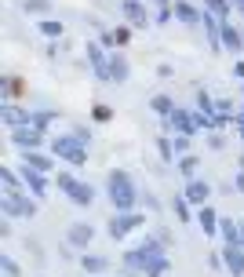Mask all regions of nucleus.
Wrapping results in <instances>:
<instances>
[{
    "label": "nucleus",
    "mask_w": 244,
    "mask_h": 277,
    "mask_svg": "<svg viewBox=\"0 0 244 277\" xmlns=\"http://www.w3.org/2000/svg\"><path fill=\"white\" fill-rule=\"evenodd\" d=\"M113 36H117V44H128V29H124V26L113 29Z\"/></svg>",
    "instance_id": "obj_37"
},
{
    "label": "nucleus",
    "mask_w": 244,
    "mask_h": 277,
    "mask_svg": "<svg viewBox=\"0 0 244 277\" xmlns=\"http://www.w3.org/2000/svg\"><path fill=\"white\" fill-rule=\"evenodd\" d=\"M73 135H77V139H80V142H84V146H88V142H91V132H88V128H80V124H77V128H73Z\"/></svg>",
    "instance_id": "obj_36"
},
{
    "label": "nucleus",
    "mask_w": 244,
    "mask_h": 277,
    "mask_svg": "<svg viewBox=\"0 0 244 277\" xmlns=\"http://www.w3.org/2000/svg\"><path fill=\"white\" fill-rule=\"evenodd\" d=\"M149 106H153V113H157V117H172V113H175V102H172L168 95H157Z\"/></svg>",
    "instance_id": "obj_22"
},
{
    "label": "nucleus",
    "mask_w": 244,
    "mask_h": 277,
    "mask_svg": "<svg viewBox=\"0 0 244 277\" xmlns=\"http://www.w3.org/2000/svg\"><path fill=\"white\" fill-rule=\"evenodd\" d=\"M233 73H237V77H244V62H237V66H233Z\"/></svg>",
    "instance_id": "obj_39"
},
{
    "label": "nucleus",
    "mask_w": 244,
    "mask_h": 277,
    "mask_svg": "<svg viewBox=\"0 0 244 277\" xmlns=\"http://www.w3.org/2000/svg\"><path fill=\"white\" fill-rule=\"evenodd\" d=\"M219 233H222L226 245H244V230H240V223H233V219H219Z\"/></svg>",
    "instance_id": "obj_18"
},
{
    "label": "nucleus",
    "mask_w": 244,
    "mask_h": 277,
    "mask_svg": "<svg viewBox=\"0 0 244 277\" xmlns=\"http://www.w3.org/2000/svg\"><path fill=\"white\" fill-rule=\"evenodd\" d=\"M153 4H160V8H172V0H153Z\"/></svg>",
    "instance_id": "obj_40"
},
{
    "label": "nucleus",
    "mask_w": 244,
    "mask_h": 277,
    "mask_svg": "<svg viewBox=\"0 0 244 277\" xmlns=\"http://www.w3.org/2000/svg\"><path fill=\"white\" fill-rule=\"evenodd\" d=\"M22 182L33 190V197H44L48 193V182H44V172H33V168H26L22 164Z\"/></svg>",
    "instance_id": "obj_16"
},
{
    "label": "nucleus",
    "mask_w": 244,
    "mask_h": 277,
    "mask_svg": "<svg viewBox=\"0 0 244 277\" xmlns=\"http://www.w3.org/2000/svg\"><path fill=\"white\" fill-rule=\"evenodd\" d=\"M222 44H226L233 55H237V51H244V36H240V33H237L230 22H222Z\"/></svg>",
    "instance_id": "obj_19"
},
{
    "label": "nucleus",
    "mask_w": 244,
    "mask_h": 277,
    "mask_svg": "<svg viewBox=\"0 0 244 277\" xmlns=\"http://www.w3.org/2000/svg\"><path fill=\"white\" fill-rule=\"evenodd\" d=\"M0 266H4V273H8V277H18V263H15L11 255H0Z\"/></svg>",
    "instance_id": "obj_31"
},
{
    "label": "nucleus",
    "mask_w": 244,
    "mask_h": 277,
    "mask_svg": "<svg viewBox=\"0 0 244 277\" xmlns=\"http://www.w3.org/2000/svg\"><path fill=\"white\" fill-rule=\"evenodd\" d=\"M233 186H237V190H240V193H244V172H240V175H237V179H233Z\"/></svg>",
    "instance_id": "obj_38"
},
{
    "label": "nucleus",
    "mask_w": 244,
    "mask_h": 277,
    "mask_svg": "<svg viewBox=\"0 0 244 277\" xmlns=\"http://www.w3.org/2000/svg\"><path fill=\"white\" fill-rule=\"evenodd\" d=\"M51 153L62 157V161H69L73 168H80V164L88 161V146L80 142L77 135H59V139H51Z\"/></svg>",
    "instance_id": "obj_3"
},
{
    "label": "nucleus",
    "mask_w": 244,
    "mask_h": 277,
    "mask_svg": "<svg viewBox=\"0 0 244 277\" xmlns=\"http://www.w3.org/2000/svg\"><path fill=\"white\" fill-rule=\"evenodd\" d=\"M22 164L26 168H33V172H51L55 164H51V157H44V153H36V150H22Z\"/></svg>",
    "instance_id": "obj_15"
},
{
    "label": "nucleus",
    "mask_w": 244,
    "mask_h": 277,
    "mask_svg": "<svg viewBox=\"0 0 244 277\" xmlns=\"http://www.w3.org/2000/svg\"><path fill=\"white\" fill-rule=\"evenodd\" d=\"M55 186L69 197V201L77 205V208H91V201H95V190L88 186V182H80V179H73L69 172H59V179H55Z\"/></svg>",
    "instance_id": "obj_2"
},
{
    "label": "nucleus",
    "mask_w": 244,
    "mask_h": 277,
    "mask_svg": "<svg viewBox=\"0 0 244 277\" xmlns=\"http://www.w3.org/2000/svg\"><path fill=\"white\" fill-rule=\"evenodd\" d=\"M0 179H4V186H8V190H18V175H15L11 168H0Z\"/></svg>",
    "instance_id": "obj_30"
},
{
    "label": "nucleus",
    "mask_w": 244,
    "mask_h": 277,
    "mask_svg": "<svg viewBox=\"0 0 244 277\" xmlns=\"http://www.w3.org/2000/svg\"><path fill=\"white\" fill-rule=\"evenodd\" d=\"M208 146H212V150H222V146H226V139H222L219 132H212V135H208Z\"/></svg>",
    "instance_id": "obj_35"
},
{
    "label": "nucleus",
    "mask_w": 244,
    "mask_h": 277,
    "mask_svg": "<svg viewBox=\"0 0 244 277\" xmlns=\"http://www.w3.org/2000/svg\"><path fill=\"white\" fill-rule=\"evenodd\" d=\"M40 33H44V36H62V22L44 19V22H40Z\"/></svg>",
    "instance_id": "obj_27"
},
{
    "label": "nucleus",
    "mask_w": 244,
    "mask_h": 277,
    "mask_svg": "<svg viewBox=\"0 0 244 277\" xmlns=\"http://www.w3.org/2000/svg\"><path fill=\"white\" fill-rule=\"evenodd\" d=\"M237 128H240V135H244V121H237Z\"/></svg>",
    "instance_id": "obj_43"
},
{
    "label": "nucleus",
    "mask_w": 244,
    "mask_h": 277,
    "mask_svg": "<svg viewBox=\"0 0 244 277\" xmlns=\"http://www.w3.org/2000/svg\"><path fill=\"white\" fill-rule=\"evenodd\" d=\"M128 73H132L128 59L120 55V51H113V55H109V81H113V84H124V81H128Z\"/></svg>",
    "instance_id": "obj_13"
},
{
    "label": "nucleus",
    "mask_w": 244,
    "mask_h": 277,
    "mask_svg": "<svg viewBox=\"0 0 244 277\" xmlns=\"http://www.w3.org/2000/svg\"><path fill=\"white\" fill-rule=\"evenodd\" d=\"M204 8H208L212 15H219V19H226V15H230V0H204Z\"/></svg>",
    "instance_id": "obj_26"
},
{
    "label": "nucleus",
    "mask_w": 244,
    "mask_h": 277,
    "mask_svg": "<svg viewBox=\"0 0 244 277\" xmlns=\"http://www.w3.org/2000/svg\"><path fill=\"white\" fill-rule=\"evenodd\" d=\"M29 15H48L51 11V0H26V4H22Z\"/></svg>",
    "instance_id": "obj_24"
},
{
    "label": "nucleus",
    "mask_w": 244,
    "mask_h": 277,
    "mask_svg": "<svg viewBox=\"0 0 244 277\" xmlns=\"http://www.w3.org/2000/svg\"><path fill=\"white\" fill-rule=\"evenodd\" d=\"M172 146H175V153H186V150H190V135H175Z\"/></svg>",
    "instance_id": "obj_33"
},
{
    "label": "nucleus",
    "mask_w": 244,
    "mask_h": 277,
    "mask_svg": "<svg viewBox=\"0 0 244 277\" xmlns=\"http://www.w3.org/2000/svg\"><path fill=\"white\" fill-rule=\"evenodd\" d=\"M233 4H237V11H240V15H244V0H233Z\"/></svg>",
    "instance_id": "obj_41"
},
{
    "label": "nucleus",
    "mask_w": 244,
    "mask_h": 277,
    "mask_svg": "<svg viewBox=\"0 0 244 277\" xmlns=\"http://www.w3.org/2000/svg\"><path fill=\"white\" fill-rule=\"evenodd\" d=\"M109 117H113V109L99 102V106H95V121H109Z\"/></svg>",
    "instance_id": "obj_34"
},
{
    "label": "nucleus",
    "mask_w": 244,
    "mask_h": 277,
    "mask_svg": "<svg viewBox=\"0 0 244 277\" xmlns=\"http://www.w3.org/2000/svg\"><path fill=\"white\" fill-rule=\"evenodd\" d=\"M88 62H91V69H95L99 81L113 84V81H109V59L102 55V48H99V44H88Z\"/></svg>",
    "instance_id": "obj_11"
},
{
    "label": "nucleus",
    "mask_w": 244,
    "mask_h": 277,
    "mask_svg": "<svg viewBox=\"0 0 244 277\" xmlns=\"http://www.w3.org/2000/svg\"><path fill=\"white\" fill-rule=\"evenodd\" d=\"M168 121H172V128H175L179 135H193V132H197V113H186V109H175V113L168 117Z\"/></svg>",
    "instance_id": "obj_12"
},
{
    "label": "nucleus",
    "mask_w": 244,
    "mask_h": 277,
    "mask_svg": "<svg viewBox=\"0 0 244 277\" xmlns=\"http://www.w3.org/2000/svg\"><path fill=\"white\" fill-rule=\"evenodd\" d=\"M157 146H160V157L172 164V161H175V146H172V139H157Z\"/></svg>",
    "instance_id": "obj_28"
},
{
    "label": "nucleus",
    "mask_w": 244,
    "mask_h": 277,
    "mask_svg": "<svg viewBox=\"0 0 244 277\" xmlns=\"http://www.w3.org/2000/svg\"><path fill=\"white\" fill-rule=\"evenodd\" d=\"M120 15H124L135 29H146L149 26V11L139 4V0H124V4H120Z\"/></svg>",
    "instance_id": "obj_7"
},
{
    "label": "nucleus",
    "mask_w": 244,
    "mask_h": 277,
    "mask_svg": "<svg viewBox=\"0 0 244 277\" xmlns=\"http://www.w3.org/2000/svg\"><path fill=\"white\" fill-rule=\"evenodd\" d=\"M91 237H95V230H91L88 223H73V226H69V245H77V248H88Z\"/></svg>",
    "instance_id": "obj_17"
},
{
    "label": "nucleus",
    "mask_w": 244,
    "mask_h": 277,
    "mask_svg": "<svg viewBox=\"0 0 244 277\" xmlns=\"http://www.w3.org/2000/svg\"><path fill=\"white\" fill-rule=\"evenodd\" d=\"M0 212H4L8 219H11V215L33 219V215H36V205L29 201V197H22L18 190H4V193H0Z\"/></svg>",
    "instance_id": "obj_4"
},
{
    "label": "nucleus",
    "mask_w": 244,
    "mask_h": 277,
    "mask_svg": "<svg viewBox=\"0 0 244 277\" xmlns=\"http://www.w3.org/2000/svg\"><path fill=\"white\" fill-rule=\"evenodd\" d=\"M240 172H244V157H240Z\"/></svg>",
    "instance_id": "obj_44"
},
{
    "label": "nucleus",
    "mask_w": 244,
    "mask_h": 277,
    "mask_svg": "<svg viewBox=\"0 0 244 277\" xmlns=\"http://www.w3.org/2000/svg\"><path fill=\"white\" fill-rule=\"evenodd\" d=\"M80 266H84L88 273H102V270L109 266V259H102V255H84V259H80Z\"/></svg>",
    "instance_id": "obj_23"
},
{
    "label": "nucleus",
    "mask_w": 244,
    "mask_h": 277,
    "mask_svg": "<svg viewBox=\"0 0 244 277\" xmlns=\"http://www.w3.org/2000/svg\"><path fill=\"white\" fill-rule=\"evenodd\" d=\"M215 113L222 117V121H230V117H233V106H230L226 99H219V102H215Z\"/></svg>",
    "instance_id": "obj_32"
},
{
    "label": "nucleus",
    "mask_w": 244,
    "mask_h": 277,
    "mask_svg": "<svg viewBox=\"0 0 244 277\" xmlns=\"http://www.w3.org/2000/svg\"><path fill=\"white\" fill-rule=\"evenodd\" d=\"M172 11H175V19H182L186 26H200V22H204V11H197L193 4H186V0H175Z\"/></svg>",
    "instance_id": "obj_14"
},
{
    "label": "nucleus",
    "mask_w": 244,
    "mask_h": 277,
    "mask_svg": "<svg viewBox=\"0 0 244 277\" xmlns=\"http://www.w3.org/2000/svg\"><path fill=\"white\" fill-rule=\"evenodd\" d=\"M222 266H226L233 277H244V248H240V245H226V248H222Z\"/></svg>",
    "instance_id": "obj_9"
},
{
    "label": "nucleus",
    "mask_w": 244,
    "mask_h": 277,
    "mask_svg": "<svg viewBox=\"0 0 244 277\" xmlns=\"http://www.w3.org/2000/svg\"><path fill=\"white\" fill-rule=\"evenodd\" d=\"M197 168H200L197 157H182V161H179V172H182L186 179H197Z\"/></svg>",
    "instance_id": "obj_25"
},
{
    "label": "nucleus",
    "mask_w": 244,
    "mask_h": 277,
    "mask_svg": "<svg viewBox=\"0 0 244 277\" xmlns=\"http://www.w3.org/2000/svg\"><path fill=\"white\" fill-rule=\"evenodd\" d=\"M11 142L18 150H36L40 142H44V132L33 128V124H22V128H11Z\"/></svg>",
    "instance_id": "obj_6"
},
{
    "label": "nucleus",
    "mask_w": 244,
    "mask_h": 277,
    "mask_svg": "<svg viewBox=\"0 0 244 277\" xmlns=\"http://www.w3.org/2000/svg\"><path fill=\"white\" fill-rule=\"evenodd\" d=\"M172 208H175V215H179L182 223L190 219V201H186V197H175V205H172Z\"/></svg>",
    "instance_id": "obj_29"
},
{
    "label": "nucleus",
    "mask_w": 244,
    "mask_h": 277,
    "mask_svg": "<svg viewBox=\"0 0 244 277\" xmlns=\"http://www.w3.org/2000/svg\"><path fill=\"white\" fill-rule=\"evenodd\" d=\"M139 226H146L142 215H135V212H117V215L109 219V237H113V241H120V237H128V233L139 230Z\"/></svg>",
    "instance_id": "obj_5"
},
{
    "label": "nucleus",
    "mask_w": 244,
    "mask_h": 277,
    "mask_svg": "<svg viewBox=\"0 0 244 277\" xmlns=\"http://www.w3.org/2000/svg\"><path fill=\"white\" fill-rule=\"evenodd\" d=\"M106 193H109V205L117 208V212H132L135 208V201H139V190H135V182H132V175L128 172H109V182H106Z\"/></svg>",
    "instance_id": "obj_1"
},
{
    "label": "nucleus",
    "mask_w": 244,
    "mask_h": 277,
    "mask_svg": "<svg viewBox=\"0 0 244 277\" xmlns=\"http://www.w3.org/2000/svg\"><path fill=\"white\" fill-rule=\"evenodd\" d=\"M197 223H200V230H204V233H215L219 230V215L204 205V208H200V215H197Z\"/></svg>",
    "instance_id": "obj_20"
},
{
    "label": "nucleus",
    "mask_w": 244,
    "mask_h": 277,
    "mask_svg": "<svg viewBox=\"0 0 244 277\" xmlns=\"http://www.w3.org/2000/svg\"><path fill=\"white\" fill-rule=\"evenodd\" d=\"M182 197H186L190 205H200V208H204V205H208V197H212V186H208L204 179H190Z\"/></svg>",
    "instance_id": "obj_8"
},
{
    "label": "nucleus",
    "mask_w": 244,
    "mask_h": 277,
    "mask_svg": "<svg viewBox=\"0 0 244 277\" xmlns=\"http://www.w3.org/2000/svg\"><path fill=\"white\" fill-rule=\"evenodd\" d=\"M0 117H4V124H8V128H22V124H29V121H33V109H18L15 102H4Z\"/></svg>",
    "instance_id": "obj_10"
},
{
    "label": "nucleus",
    "mask_w": 244,
    "mask_h": 277,
    "mask_svg": "<svg viewBox=\"0 0 244 277\" xmlns=\"http://www.w3.org/2000/svg\"><path fill=\"white\" fill-rule=\"evenodd\" d=\"M33 128H40V132H48L51 124H55V113L51 109H33V121H29Z\"/></svg>",
    "instance_id": "obj_21"
},
{
    "label": "nucleus",
    "mask_w": 244,
    "mask_h": 277,
    "mask_svg": "<svg viewBox=\"0 0 244 277\" xmlns=\"http://www.w3.org/2000/svg\"><path fill=\"white\" fill-rule=\"evenodd\" d=\"M233 121H244V106H240V117H233Z\"/></svg>",
    "instance_id": "obj_42"
}]
</instances>
